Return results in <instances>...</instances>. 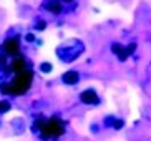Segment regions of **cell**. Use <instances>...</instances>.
Here are the masks:
<instances>
[{"label":"cell","instance_id":"8992f818","mask_svg":"<svg viewBox=\"0 0 151 141\" xmlns=\"http://www.w3.org/2000/svg\"><path fill=\"white\" fill-rule=\"evenodd\" d=\"M78 76L80 75H78L76 71H67V73L63 75V81H65L67 85H73V83L78 81Z\"/></svg>","mask_w":151,"mask_h":141},{"label":"cell","instance_id":"8fae6325","mask_svg":"<svg viewBox=\"0 0 151 141\" xmlns=\"http://www.w3.org/2000/svg\"><path fill=\"white\" fill-rule=\"evenodd\" d=\"M0 65L2 66L7 65V55H5V53H0Z\"/></svg>","mask_w":151,"mask_h":141},{"label":"cell","instance_id":"30bf717a","mask_svg":"<svg viewBox=\"0 0 151 141\" xmlns=\"http://www.w3.org/2000/svg\"><path fill=\"white\" fill-rule=\"evenodd\" d=\"M113 52H115L116 55H120V53L123 52V47H121V45H118V43H115V45H113Z\"/></svg>","mask_w":151,"mask_h":141},{"label":"cell","instance_id":"5b68a950","mask_svg":"<svg viewBox=\"0 0 151 141\" xmlns=\"http://www.w3.org/2000/svg\"><path fill=\"white\" fill-rule=\"evenodd\" d=\"M81 101L86 103V105H95V103H98V96L96 93L93 91V90H86V91L81 93Z\"/></svg>","mask_w":151,"mask_h":141},{"label":"cell","instance_id":"4fadbf2b","mask_svg":"<svg viewBox=\"0 0 151 141\" xmlns=\"http://www.w3.org/2000/svg\"><path fill=\"white\" fill-rule=\"evenodd\" d=\"M43 28H45V23L40 22V23H38V30H43Z\"/></svg>","mask_w":151,"mask_h":141},{"label":"cell","instance_id":"3957f363","mask_svg":"<svg viewBox=\"0 0 151 141\" xmlns=\"http://www.w3.org/2000/svg\"><path fill=\"white\" fill-rule=\"evenodd\" d=\"M18 50H20V45L15 38H9L2 45V53H5L7 57L9 55H14V57H18Z\"/></svg>","mask_w":151,"mask_h":141},{"label":"cell","instance_id":"7a4b0ae2","mask_svg":"<svg viewBox=\"0 0 151 141\" xmlns=\"http://www.w3.org/2000/svg\"><path fill=\"white\" fill-rule=\"evenodd\" d=\"M38 128L42 131V136L43 138H57L62 136L65 133V126L60 119L52 118V119H42L38 121Z\"/></svg>","mask_w":151,"mask_h":141},{"label":"cell","instance_id":"9a60e30c","mask_svg":"<svg viewBox=\"0 0 151 141\" xmlns=\"http://www.w3.org/2000/svg\"><path fill=\"white\" fill-rule=\"evenodd\" d=\"M65 2H71V0H65Z\"/></svg>","mask_w":151,"mask_h":141},{"label":"cell","instance_id":"52a82bcc","mask_svg":"<svg viewBox=\"0 0 151 141\" xmlns=\"http://www.w3.org/2000/svg\"><path fill=\"white\" fill-rule=\"evenodd\" d=\"M47 9L52 13H60L62 12V4H60L58 0H50L48 4H47Z\"/></svg>","mask_w":151,"mask_h":141},{"label":"cell","instance_id":"277c9868","mask_svg":"<svg viewBox=\"0 0 151 141\" xmlns=\"http://www.w3.org/2000/svg\"><path fill=\"white\" fill-rule=\"evenodd\" d=\"M9 70L15 71V73H20V71L27 70V62H25V58H23L22 55L15 57V58H14V62H12V65L9 66Z\"/></svg>","mask_w":151,"mask_h":141},{"label":"cell","instance_id":"7c38bea8","mask_svg":"<svg viewBox=\"0 0 151 141\" xmlns=\"http://www.w3.org/2000/svg\"><path fill=\"white\" fill-rule=\"evenodd\" d=\"M42 70H43V71H50V70H52V66H50L48 63H45V65L42 66Z\"/></svg>","mask_w":151,"mask_h":141},{"label":"cell","instance_id":"9c48e42d","mask_svg":"<svg viewBox=\"0 0 151 141\" xmlns=\"http://www.w3.org/2000/svg\"><path fill=\"white\" fill-rule=\"evenodd\" d=\"M134 50H136V45H134V43H131V45H128V47L124 48V52H126V55L129 57V55H131V53L134 52Z\"/></svg>","mask_w":151,"mask_h":141},{"label":"cell","instance_id":"5bb4252c","mask_svg":"<svg viewBox=\"0 0 151 141\" xmlns=\"http://www.w3.org/2000/svg\"><path fill=\"white\" fill-rule=\"evenodd\" d=\"M121 124H123L121 121H116V123H115V126H116V128H121Z\"/></svg>","mask_w":151,"mask_h":141},{"label":"cell","instance_id":"6da1fadb","mask_svg":"<svg viewBox=\"0 0 151 141\" xmlns=\"http://www.w3.org/2000/svg\"><path fill=\"white\" fill-rule=\"evenodd\" d=\"M32 80H33V73L30 70H23L20 73H17L14 81L9 83V95H23V93H27V90L32 85Z\"/></svg>","mask_w":151,"mask_h":141},{"label":"cell","instance_id":"ba28073f","mask_svg":"<svg viewBox=\"0 0 151 141\" xmlns=\"http://www.w3.org/2000/svg\"><path fill=\"white\" fill-rule=\"evenodd\" d=\"M10 110V105L7 101H0V113H5V111Z\"/></svg>","mask_w":151,"mask_h":141}]
</instances>
